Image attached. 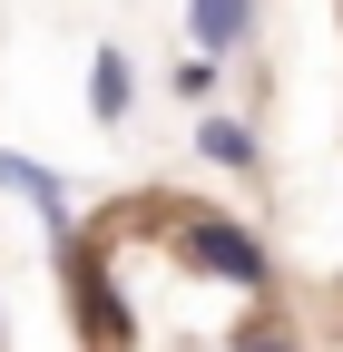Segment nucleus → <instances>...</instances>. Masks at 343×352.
<instances>
[{
  "label": "nucleus",
  "mask_w": 343,
  "mask_h": 352,
  "mask_svg": "<svg viewBox=\"0 0 343 352\" xmlns=\"http://www.w3.org/2000/svg\"><path fill=\"white\" fill-rule=\"evenodd\" d=\"M69 314H79V333H89V352H127L138 342V314H127L98 235H69Z\"/></svg>",
  "instance_id": "obj_1"
},
{
  "label": "nucleus",
  "mask_w": 343,
  "mask_h": 352,
  "mask_svg": "<svg viewBox=\"0 0 343 352\" xmlns=\"http://www.w3.org/2000/svg\"><path fill=\"white\" fill-rule=\"evenodd\" d=\"M177 254L196 264V274H216V284H236V294H265L275 284V264H265V245H255L236 215H206V206H187L177 215Z\"/></svg>",
  "instance_id": "obj_2"
},
{
  "label": "nucleus",
  "mask_w": 343,
  "mask_h": 352,
  "mask_svg": "<svg viewBox=\"0 0 343 352\" xmlns=\"http://www.w3.org/2000/svg\"><path fill=\"white\" fill-rule=\"evenodd\" d=\"M0 186H10V196L39 215V226L59 235V245L79 235V226H69V186H59V166H39V157H20V147H0Z\"/></svg>",
  "instance_id": "obj_3"
},
{
  "label": "nucleus",
  "mask_w": 343,
  "mask_h": 352,
  "mask_svg": "<svg viewBox=\"0 0 343 352\" xmlns=\"http://www.w3.org/2000/svg\"><path fill=\"white\" fill-rule=\"evenodd\" d=\"M127 98H138V69H127L118 39H98V50H89V118H98V127H118V118H127Z\"/></svg>",
  "instance_id": "obj_4"
},
{
  "label": "nucleus",
  "mask_w": 343,
  "mask_h": 352,
  "mask_svg": "<svg viewBox=\"0 0 343 352\" xmlns=\"http://www.w3.org/2000/svg\"><path fill=\"white\" fill-rule=\"evenodd\" d=\"M245 30H255V0H187V39H196L206 59L245 50Z\"/></svg>",
  "instance_id": "obj_5"
},
{
  "label": "nucleus",
  "mask_w": 343,
  "mask_h": 352,
  "mask_svg": "<svg viewBox=\"0 0 343 352\" xmlns=\"http://www.w3.org/2000/svg\"><path fill=\"white\" fill-rule=\"evenodd\" d=\"M196 157H216V166H255V127L245 118H216V108H196Z\"/></svg>",
  "instance_id": "obj_6"
},
{
  "label": "nucleus",
  "mask_w": 343,
  "mask_h": 352,
  "mask_svg": "<svg viewBox=\"0 0 343 352\" xmlns=\"http://www.w3.org/2000/svg\"><path fill=\"white\" fill-rule=\"evenodd\" d=\"M177 98H196V108H206V98H216V59H206V50H196V59L177 69Z\"/></svg>",
  "instance_id": "obj_7"
}]
</instances>
